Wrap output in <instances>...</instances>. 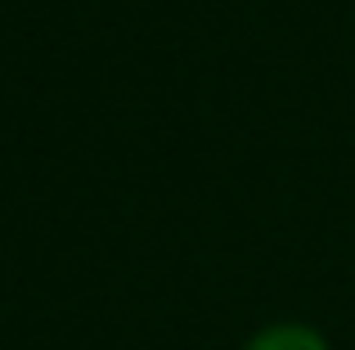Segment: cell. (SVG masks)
<instances>
[{
	"instance_id": "1",
	"label": "cell",
	"mask_w": 355,
	"mask_h": 350,
	"mask_svg": "<svg viewBox=\"0 0 355 350\" xmlns=\"http://www.w3.org/2000/svg\"><path fill=\"white\" fill-rule=\"evenodd\" d=\"M239 350H333V346L320 328L288 319V324H270V328H261V333H252Z\"/></svg>"
}]
</instances>
